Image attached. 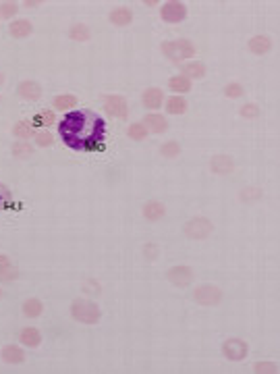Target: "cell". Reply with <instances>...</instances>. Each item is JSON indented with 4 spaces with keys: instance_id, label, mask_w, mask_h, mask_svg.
Here are the masks:
<instances>
[{
    "instance_id": "19",
    "label": "cell",
    "mask_w": 280,
    "mask_h": 374,
    "mask_svg": "<svg viewBox=\"0 0 280 374\" xmlns=\"http://www.w3.org/2000/svg\"><path fill=\"white\" fill-rule=\"evenodd\" d=\"M183 77H193V79H202L206 77V65L202 63H187L183 65Z\"/></svg>"
},
{
    "instance_id": "3",
    "label": "cell",
    "mask_w": 280,
    "mask_h": 374,
    "mask_svg": "<svg viewBox=\"0 0 280 374\" xmlns=\"http://www.w3.org/2000/svg\"><path fill=\"white\" fill-rule=\"evenodd\" d=\"M162 52L166 58L175 60V63H181L185 58H191L195 54V46L189 42V40H175V42H164L162 46Z\"/></svg>"
},
{
    "instance_id": "7",
    "label": "cell",
    "mask_w": 280,
    "mask_h": 374,
    "mask_svg": "<svg viewBox=\"0 0 280 374\" xmlns=\"http://www.w3.org/2000/svg\"><path fill=\"white\" fill-rule=\"evenodd\" d=\"M249 347L243 339H236V337H232V339H226L224 345H222V354L226 360H232V362H241L245 356H247Z\"/></svg>"
},
{
    "instance_id": "4",
    "label": "cell",
    "mask_w": 280,
    "mask_h": 374,
    "mask_svg": "<svg viewBox=\"0 0 280 374\" xmlns=\"http://www.w3.org/2000/svg\"><path fill=\"white\" fill-rule=\"evenodd\" d=\"M193 297H195V302L202 304V306H216L222 299V291L216 285H202L193 291Z\"/></svg>"
},
{
    "instance_id": "32",
    "label": "cell",
    "mask_w": 280,
    "mask_h": 374,
    "mask_svg": "<svg viewBox=\"0 0 280 374\" xmlns=\"http://www.w3.org/2000/svg\"><path fill=\"white\" fill-rule=\"evenodd\" d=\"M13 154L15 156H19V158H25V156H29V154H33V148L29 146V143H15L13 146Z\"/></svg>"
},
{
    "instance_id": "26",
    "label": "cell",
    "mask_w": 280,
    "mask_h": 374,
    "mask_svg": "<svg viewBox=\"0 0 280 374\" xmlns=\"http://www.w3.org/2000/svg\"><path fill=\"white\" fill-rule=\"evenodd\" d=\"M13 133H15L17 137L29 139V137H33V127H31V123H29V121H19V123L13 127Z\"/></svg>"
},
{
    "instance_id": "10",
    "label": "cell",
    "mask_w": 280,
    "mask_h": 374,
    "mask_svg": "<svg viewBox=\"0 0 280 374\" xmlns=\"http://www.w3.org/2000/svg\"><path fill=\"white\" fill-rule=\"evenodd\" d=\"M141 102H143L145 108H152V110H154V108H160V106L164 104V92L158 90V88H149V90L143 92Z\"/></svg>"
},
{
    "instance_id": "40",
    "label": "cell",
    "mask_w": 280,
    "mask_h": 374,
    "mask_svg": "<svg viewBox=\"0 0 280 374\" xmlns=\"http://www.w3.org/2000/svg\"><path fill=\"white\" fill-rule=\"evenodd\" d=\"M3 84H5V75H3V73H0V86H3Z\"/></svg>"
},
{
    "instance_id": "37",
    "label": "cell",
    "mask_w": 280,
    "mask_h": 374,
    "mask_svg": "<svg viewBox=\"0 0 280 374\" xmlns=\"http://www.w3.org/2000/svg\"><path fill=\"white\" fill-rule=\"evenodd\" d=\"M39 115H42V119H44V125H50V123L54 121V112H52V110H48V108H46V110H42Z\"/></svg>"
},
{
    "instance_id": "1",
    "label": "cell",
    "mask_w": 280,
    "mask_h": 374,
    "mask_svg": "<svg viewBox=\"0 0 280 374\" xmlns=\"http://www.w3.org/2000/svg\"><path fill=\"white\" fill-rule=\"evenodd\" d=\"M58 135L75 152H102L106 121L94 110H69L58 123Z\"/></svg>"
},
{
    "instance_id": "21",
    "label": "cell",
    "mask_w": 280,
    "mask_h": 374,
    "mask_svg": "<svg viewBox=\"0 0 280 374\" xmlns=\"http://www.w3.org/2000/svg\"><path fill=\"white\" fill-rule=\"evenodd\" d=\"M17 268L11 264V260L7 256H0V279L3 281H13L17 279Z\"/></svg>"
},
{
    "instance_id": "34",
    "label": "cell",
    "mask_w": 280,
    "mask_h": 374,
    "mask_svg": "<svg viewBox=\"0 0 280 374\" xmlns=\"http://www.w3.org/2000/svg\"><path fill=\"white\" fill-rule=\"evenodd\" d=\"M243 88H241V84H228L226 88H224V94L228 96V98H239V96H243Z\"/></svg>"
},
{
    "instance_id": "11",
    "label": "cell",
    "mask_w": 280,
    "mask_h": 374,
    "mask_svg": "<svg viewBox=\"0 0 280 374\" xmlns=\"http://www.w3.org/2000/svg\"><path fill=\"white\" fill-rule=\"evenodd\" d=\"M17 92L23 100H29V102H35V100H39V96H42V88H39L35 81H21Z\"/></svg>"
},
{
    "instance_id": "36",
    "label": "cell",
    "mask_w": 280,
    "mask_h": 374,
    "mask_svg": "<svg viewBox=\"0 0 280 374\" xmlns=\"http://www.w3.org/2000/svg\"><path fill=\"white\" fill-rule=\"evenodd\" d=\"M35 141H37V146H50L52 143V133H48V131H42V133H37L35 135Z\"/></svg>"
},
{
    "instance_id": "39",
    "label": "cell",
    "mask_w": 280,
    "mask_h": 374,
    "mask_svg": "<svg viewBox=\"0 0 280 374\" xmlns=\"http://www.w3.org/2000/svg\"><path fill=\"white\" fill-rule=\"evenodd\" d=\"M29 123H31V127H33V129H37V127H42V125H44V119H42V115H35V117H33V121H29Z\"/></svg>"
},
{
    "instance_id": "25",
    "label": "cell",
    "mask_w": 280,
    "mask_h": 374,
    "mask_svg": "<svg viewBox=\"0 0 280 374\" xmlns=\"http://www.w3.org/2000/svg\"><path fill=\"white\" fill-rule=\"evenodd\" d=\"M42 310H44V306H42V302H39V299H27V302L23 304V314L27 318L39 316V314H42Z\"/></svg>"
},
{
    "instance_id": "8",
    "label": "cell",
    "mask_w": 280,
    "mask_h": 374,
    "mask_svg": "<svg viewBox=\"0 0 280 374\" xmlns=\"http://www.w3.org/2000/svg\"><path fill=\"white\" fill-rule=\"evenodd\" d=\"M160 17H162L166 23H179L187 17V7L183 3H177V0H170V3L162 5V9H160Z\"/></svg>"
},
{
    "instance_id": "2",
    "label": "cell",
    "mask_w": 280,
    "mask_h": 374,
    "mask_svg": "<svg viewBox=\"0 0 280 374\" xmlns=\"http://www.w3.org/2000/svg\"><path fill=\"white\" fill-rule=\"evenodd\" d=\"M71 314L77 322L83 324H96L100 320V308L90 299H75L71 306Z\"/></svg>"
},
{
    "instance_id": "27",
    "label": "cell",
    "mask_w": 280,
    "mask_h": 374,
    "mask_svg": "<svg viewBox=\"0 0 280 374\" xmlns=\"http://www.w3.org/2000/svg\"><path fill=\"white\" fill-rule=\"evenodd\" d=\"M77 104V98L75 96H56L54 98V108L56 110H69V108H73Z\"/></svg>"
},
{
    "instance_id": "17",
    "label": "cell",
    "mask_w": 280,
    "mask_h": 374,
    "mask_svg": "<svg viewBox=\"0 0 280 374\" xmlns=\"http://www.w3.org/2000/svg\"><path fill=\"white\" fill-rule=\"evenodd\" d=\"M0 354H3V360L7 364H21L25 360V351L17 345H5Z\"/></svg>"
},
{
    "instance_id": "24",
    "label": "cell",
    "mask_w": 280,
    "mask_h": 374,
    "mask_svg": "<svg viewBox=\"0 0 280 374\" xmlns=\"http://www.w3.org/2000/svg\"><path fill=\"white\" fill-rule=\"evenodd\" d=\"M168 90L177 92V94H187L191 90V81L187 77H183V75H177V77H170L168 81Z\"/></svg>"
},
{
    "instance_id": "9",
    "label": "cell",
    "mask_w": 280,
    "mask_h": 374,
    "mask_svg": "<svg viewBox=\"0 0 280 374\" xmlns=\"http://www.w3.org/2000/svg\"><path fill=\"white\" fill-rule=\"evenodd\" d=\"M166 277L175 287H187L193 281V271L189 266H173Z\"/></svg>"
},
{
    "instance_id": "18",
    "label": "cell",
    "mask_w": 280,
    "mask_h": 374,
    "mask_svg": "<svg viewBox=\"0 0 280 374\" xmlns=\"http://www.w3.org/2000/svg\"><path fill=\"white\" fill-rule=\"evenodd\" d=\"M9 31H11L13 37H27L33 31V25L27 19H17V21H11Z\"/></svg>"
},
{
    "instance_id": "5",
    "label": "cell",
    "mask_w": 280,
    "mask_h": 374,
    "mask_svg": "<svg viewBox=\"0 0 280 374\" xmlns=\"http://www.w3.org/2000/svg\"><path fill=\"white\" fill-rule=\"evenodd\" d=\"M214 231V224L208 218H193L185 224V235L191 239H206Z\"/></svg>"
},
{
    "instance_id": "28",
    "label": "cell",
    "mask_w": 280,
    "mask_h": 374,
    "mask_svg": "<svg viewBox=\"0 0 280 374\" xmlns=\"http://www.w3.org/2000/svg\"><path fill=\"white\" fill-rule=\"evenodd\" d=\"M127 135H129L131 139H137V141H141V139H145V135H147V129H145L141 123H133V125H129V129H127Z\"/></svg>"
},
{
    "instance_id": "23",
    "label": "cell",
    "mask_w": 280,
    "mask_h": 374,
    "mask_svg": "<svg viewBox=\"0 0 280 374\" xmlns=\"http://www.w3.org/2000/svg\"><path fill=\"white\" fill-rule=\"evenodd\" d=\"M166 110L170 112V115H183V112L187 110V100L183 96H173L166 100Z\"/></svg>"
},
{
    "instance_id": "30",
    "label": "cell",
    "mask_w": 280,
    "mask_h": 374,
    "mask_svg": "<svg viewBox=\"0 0 280 374\" xmlns=\"http://www.w3.org/2000/svg\"><path fill=\"white\" fill-rule=\"evenodd\" d=\"M11 200H13V194L7 185L0 183V210H7L11 206Z\"/></svg>"
},
{
    "instance_id": "14",
    "label": "cell",
    "mask_w": 280,
    "mask_h": 374,
    "mask_svg": "<svg viewBox=\"0 0 280 374\" xmlns=\"http://www.w3.org/2000/svg\"><path fill=\"white\" fill-rule=\"evenodd\" d=\"M143 121H145L143 127L149 129L152 133H164L168 129V123H166V119L162 115H147Z\"/></svg>"
},
{
    "instance_id": "20",
    "label": "cell",
    "mask_w": 280,
    "mask_h": 374,
    "mask_svg": "<svg viewBox=\"0 0 280 374\" xmlns=\"http://www.w3.org/2000/svg\"><path fill=\"white\" fill-rule=\"evenodd\" d=\"M164 212H166V208L160 204V202H147L143 206V216L147 220H160V218L164 216Z\"/></svg>"
},
{
    "instance_id": "16",
    "label": "cell",
    "mask_w": 280,
    "mask_h": 374,
    "mask_svg": "<svg viewBox=\"0 0 280 374\" xmlns=\"http://www.w3.org/2000/svg\"><path fill=\"white\" fill-rule=\"evenodd\" d=\"M270 48H272V40L268 35H255V37H251V40H249V50L253 54H257V56L266 54Z\"/></svg>"
},
{
    "instance_id": "35",
    "label": "cell",
    "mask_w": 280,
    "mask_h": 374,
    "mask_svg": "<svg viewBox=\"0 0 280 374\" xmlns=\"http://www.w3.org/2000/svg\"><path fill=\"white\" fill-rule=\"evenodd\" d=\"M241 115H243L245 119H255V117L260 115V108H257L255 104H245V106L241 108Z\"/></svg>"
},
{
    "instance_id": "38",
    "label": "cell",
    "mask_w": 280,
    "mask_h": 374,
    "mask_svg": "<svg viewBox=\"0 0 280 374\" xmlns=\"http://www.w3.org/2000/svg\"><path fill=\"white\" fill-rule=\"evenodd\" d=\"M257 196H260V192H257V190H253V192H251V190H245V192L241 194V198H243V200H247V198H249V200H253V198H257Z\"/></svg>"
},
{
    "instance_id": "22",
    "label": "cell",
    "mask_w": 280,
    "mask_h": 374,
    "mask_svg": "<svg viewBox=\"0 0 280 374\" xmlns=\"http://www.w3.org/2000/svg\"><path fill=\"white\" fill-rule=\"evenodd\" d=\"M69 37L75 42H88L90 40V27L83 25V23H75L69 31Z\"/></svg>"
},
{
    "instance_id": "29",
    "label": "cell",
    "mask_w": 280,
    "mask_h": 374,
    "mask_svg": "<svg viewBox=\"0 0 280 374\" xmlns=\"http://www.w3.org/2000/svg\"><path fill=\"white\" fill-rule=\"evenodd\" d=\"M253 372H257V374H276L278 366L274 362H257L253 366Z\"/></svg>"
},
{
    "instance_id": "12",
    "label": "cell",
    "mask_w": 280,
    "mask_h": 374,
    "mask_svg": "<svg viewBox=\"0 0 280 374\" xmlns=\"http://www.w3.org/2000/svg\"><path fill=\"white\" fill-rule=\"evenodd\" d=\"M212 171L218 173V175H228L234 171V162L228 154H218L212 158Z\"/></svg>"
},
{
    "instance_id": "15",
    "label": "cell",
    "mask_w": 280,
    "mask_h": 374,
    "mask_svg": "<svg viewBox=\"0 0 280 374\" xmlns=\"http://www.w3.org/2000/svg\"><path fill=\"white\" fill-rule=\"evenodd\" d=\"M133 21V13L127 9V7H118L110 13V23L112 25H118V27H125Z\"/></svg>"
},
{
    "instance_id": "6",
    "label": "cell",
    "mask_w": 280,
    "mask_h": 374,
    "mask_svg": "<svg viewBox=\"0 0 280 374\" xmlns=\"http://www.w3.org/2000/svg\"><path fill=\"white\" fill-rule=\"evenodd\" d=\"M104 108H106V112H108L110 117L123 119V121H125L127 115H129V104H127V100H125L123 96H116V94L104 98Z\"/></svg>"
},
{
    "instance_id": "41",
    "label": "cell",
    "mask_w": 280,
    "mask_h": 374,
    "mask_svg": "<svg viewBox=\"0 0 280 374\" xmlns=\"http://www.w3.org/2000/svg\"><path fill=\"white\" fill-rule=\"evenodd\" d=\"M0 297H3V289H0Z\"/></svg>"
},
{
    "instance_id": "13",
    "label": "cell",
    "mask_w": 280,
    "mask_h": 374,
    "mask_svg": "<svg viewBox=\"0 0 280 374\" xmlns=\"http://www.w3.org/2000/svg\"><path fill=\"white\" fill-rule=\"evenodd\" d=\"M19 341H21L23 345H27V347H37L39 341H42V335H39V330L33 328V326H25V328L19 333Z\"/></svg>"
},
{
    "instance_id": "31",
    "label": "cell",
    "mask_w": 280,
    "mask_h": 374,
    "mask_svg": "<svg viewBox=\"0 0 280 374\" xmlns=\"http://www.w3.org/2000/svg\"><path fill=\"white\" fill-rule=\"evenodd\" d=\"M160 152H162V156H166V158H175L181 152V146L177 141H168V143H164L162 148H160Z\"/></svg>"
},
{
    "instance_id": "33",
    "label": "cell",
    "mask_w": 280,
    "mask_h": 374,
    "mask_svg": "<svg viewBox=\"0 0 280 374\" xmlns=\"http://www.w3.org/2000/svg\"><path fill=\"white\" fill-rule=\"evenodd\" d=\"M17 15V3H3L0 5V17L3 19H11Z\"/></svg>"
}]
</instances>
